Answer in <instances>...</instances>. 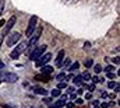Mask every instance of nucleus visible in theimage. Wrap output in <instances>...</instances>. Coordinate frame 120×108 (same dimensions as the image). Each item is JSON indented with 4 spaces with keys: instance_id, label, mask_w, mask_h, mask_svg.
<instances>
[{
    "instance_id": "nucleus-45",
    "label": "nucleus",
    "mask_w": 120,
    "mask_h": 108,
    "mask_svg": "<svg viewBox=\"0 0 120 108\" xmlns=\"http://www.w3.org/2000/svg\"><path fill=\"white\" fill-rule=\"evenodd\" d=\"M0 83H1V80H0Z\"/></svg>"
},
{
    "instance_id": "nucleus-44",
    "label": "nucleus",
    "mask_w": 120,
    "mask_h": 108,
    "mask_svg": "<svg viewBox=\"0 0 120 108\" xmlns=\"http://www.w3.org/2000/svg\"><path fill=\"white\" fill-rule=\"evenodd\" d=\"M1 42H3V35H0V46H1Z\"/></svg>"
},
{
    "instance_id": "nucleus-18",
    "label": "nucleus",
    "mask_w": 120,
    "mask_h": 108,
    "mask_svg": "<svg viewBox=\"0 0 120 108\" xmlns=\"http://www.w3.org/2000/svg\"><path fill=\"white\" fill-rule=\"evenodd\" d=\"M68 65H70V59H66L64 62H61V69H66V67H68Z\"/></svg>"
},
{
    "instance_id": "nucleus-14",
    "label": "nucleus",
    "mask_w": 120,
    "mask_h": 108,
    "mask_svg": "<svg viewBox=\"0 0 120 108\" xmlns=\"http://www.w3.org/2000/svg\"><path fill=\"white\" fill-rule=\"evenodd\" d=\"M78 67H80V63H78V62H74V63L68 67V72H70V73H73V72H75Z\"/></svg>"
},
{
    "instance_id": "nucleus-28",
    "label": "nucleus",
    "mask_w": 120,
    "mask_h": 108,
    "mask_svg": "<svg viewBox=\"0 0 120 108\" xmlns=\"http://www.w3.org/2000/svg\"><path fill=\"white\" fill-rule=\"evenodd\" d=\"M115 86H116V81H109V83H108V87H109V88H113Z\"/></svg>"
},
{
    "instance_id": "nucleus-30",
    "label": "nucleus",
    "mask_w": 120,
    "mask_h": 108,
    "mask_svg": "<svg viewBox=\"0 0 120 108\" xmlns=\"http://www.w3.org/2000/svg\"><path fill=\"white\" fill-rule=\"evenodd\" d=\"M87 88H88V90H90V91H94V90H95V84H94V83H92V84H91V86H87Z\"/></svg>"
},
{
    "instance_id": "nucleus-23",
    "label": "nucleus",
    "mask_w": 120,
    "mask_h": 108,
    "mask_svg": "<svg viewBox=\"0 0 120 108\" xmlns=\"http://www.w3.org/2000/svg\"><path fill=\"white\" fill-rule=\"evenodd\" d=\"M113 70H115V67L110 66V65H108V66L105 67V73H108V72H113Z\"/></svg>"
},
{
    "instance_id": "nucleus-5",
    "label": "nucleus",
    "mask_w": 120,
    "mask_h": 108,
    "mask_svg": "<svg viewBox=\"0 0 120 108\" xmlns=\"http://www.w3.org/2000/svg\"><path fill=\"white\" fill-rule=\"evenodd\" d=\"M50 59H52V54H45V55H42V56H39V58L35 60V66H36V67H41V66L46 65V63H48Z\"/></svg>"
},
{
    "instance_id": "nucleus-33",
    "label": "nucleus",
    "mask_w": 120,
    "mask_h": 108,
    "mask_svg": "<svg viewBox=\"0 0 120 108\" xmlns=\"http://www.w3.org/2000/svg\"><path fill=\"white\" fill-rule=\"evenodd\" d=\"M70 98H71V100H75V98H77V94H75V91L70 94Z\"/></svg>"
},
{
    "instance_id": "nucleus-22",
    "label": "nucleus",
    "mask_w": 120,
    "mask_h": 108,
    "mask_svg": "<svg viewBox=\"0 0 120 108\" xmlns=\"http://www.w3.org/2000/svg\"><path fill=\"white\" fill-rule=\"evenodd\" d=\"M81 76H82V79H84V80H91V75L88 73V72H85V73H84V75H81Z\"/></svg>"
},
{
    "instance_id": "nucleus-1",
    "label": "nucleus",
    "mask_w": 120,
    "mask_h": 108,
    "mask_svg": "<svg viewBox=\"0 0 120 108\" xmlns=\"http://www.w3.org/2000/svg\"><path fill=\"white\" fill-rule=\"evenodd\" d=\"M41 34H42V28H39V29H35L34 31V34L30 37V41H28V46H27V49H25V52L27 55L31 54L32 52V49L35 48V45H36V42L39 41V38H41Z\"/></svg>"
},
{
    "instance_id": "nucleus-4",
    "label": "nucleus",
    "mask_w": 120,
    "mask_h": 108,
    "mask_svg": "<svg viewBox=\"0 0 120 108\" xmlns=\"http://www.w3.org/2000/svg\"><path fill=\"white\" fill-rule=\"evenodd\" d=\"M36 24H38V17H36V16H32V17L30 18V23H28L27 31H25V35H27L28 38L34 34V31L36 29Z\"/></svg>"
},
{
    "instance_id": "nucleus-39",
    "label": "nucleus",
    "mask_w": 120,
    "mask_h": 108,
    "mask_svg": "<svg viewBox=\"0 0 120 108\" xmlns=\"http://www.w3.org/2000/svg\"><path fill=\"white\" fill-rule=\"evenodd\" d=\"M84 93V90L82 88H80V90H75V94H82Z\"/></svg>"
},
{
    "instance_id": "nucleus-17",
    "label": "nucleus",
    "mask_w": 120,
    "mask_h": 108,
    "mask_svg": "<svg viewBox=\"0 0 120 108\" xmlns=\"http://www.w3.org/2000/svg\"><path fill=\"white\" fill-rule=\"evenodd\" d=\"M43 103H45V104H48V105H50V104L53 103V98H52V96H50V97H45V98H43Z\"/></svg>"
},
{
    "instance_id": "nucleus-27",
    "label": "nucleus",
    "mask_w": 120,
    "mask_h": 108,
    "mask_svg": "<svg viewBox=\"0 0 120 108\" xmlns=\"http://www.w3.org/2000/svg\"><path fill=\"white\" fill-rule=\"evenodd\" d=\"M92 65H94V60H92V59H88V60L85 62V66H87V67H91Z\"/></svg>"
},
{
    "instance_id": "nucleus-16",
    "label": "nucleus",
    "mask_w": 120,
    "mask_h": 108,
    "mask_svg": "<svg viewBox=\"0 0 120 108\" xmlns=\"http://www.w3.org/2000/svg\"><path fill=\"white\" fill-rule=\"evenodd\" d=\"M60 94H61V91H60L59 88H55V90H52V93H50L52 97H59Z\"/></svg>"
},
{
    "instance_id": "nucleus-42",
    "label": "nucleus",
    "mask_w": 120,
    "mask_h": 108,
    "mask_svg": "<svg viewBox=\"0 0 120 108\" xmlns=\"http://www.w3.org/2000/svg\"><path fill=\"white\" fill-rule=\"evenodd\" d=\"M3 24H6V21L4 20H0V28L3 27Z\"/></svg>"
},
{
    "instance_id": "nucleus-3",
    "label": "nucleus",
    "mask_w": 120,
    "mask_h": 108,
    "mask_svg": "<svg viewBox=\"0 0 120 108\" xmlns=\"http://www.w3.org/2000/svg\"><path fill=\"white\" fill-rule=\"evenodd\" d=\"M46 51V45H41V46H36V48H34L32 49V52L30 54V60H36L39 56H42L43 52Z\"/></svg>"
},
{
    "instance_id": "nucleus-19",
    "label": "nucleus",
    "mask_w": 120,
    "mask_h": 108,
    "mask_svg": "<svg viewBox=\"0 0 120 108\" xmlns=\"http://www.w3.org/2000/svg\"><path fill=\"white\" fill-rule=\"evenodd\" d=\"M66 87H67V83H66V81H60L59 84H57V88H59V90H63V88H66Z\"/></svg>"
},
{
    "instance_id": "nucleus-26",
    "label": "nucleus",
    "mask_w": 120,
    "mask_h": 108,
    "mask_svg": "<svg viewBox=\"0 0 120 108\" xmlns=\"http://www.w3.org/2000/svg\"><path fill=\"white\" fill-rule=\"evenodd\" d=\"M106 76H108L109 79H115V77H116V75H115L113 72H108V73H106Z\"/></svg>"
},
{
    "instance_id": "nucleus-37",
    "label": "nucleus",
    "mask_w": 120,
    "mask_h": 108,
    "mask_svg": "<svg viewBox=\"0 0 120 108\" xmlns=\"http://www.w3.org/2000/svg\"><path fill=\"white\" fill-rule=\"evenodd\" d=\"M74 91H75V88H74V87H68V91H67V93H68V94H71V93H74Z\"/></svg>"
},
{
    "instance_id": "nucleus-29",
    "label": "nucleus",
    "mask_w": 120,
    "mask_h": 108,
    "mask_svg": "<svg viewBox=\"0 0 120 108\" xmlns=\"http://www.w3.org/2000/svg\"><path fill=\"white\" fill-rule=\"evenodd\" d=\"M112 60H113V63H116V65H119V63H120V58H119V56H117V58H113Z\"/></svg>"
},
{
    "instance_id": "nucleus-20",
    "label": "nucleus",
    "mask_w": 120,
    "mask_h": 108,
    "mask_svg": "<svg viewBox=\"0 0 120 108\" xmlns=\"http://www.w3.org/2000/svg\"><path fill=\"white\" fill-rule=\"evenodd\" d=\"M4 4H6V0H0V16H1V13L4 10Z\"/></svg>"
},
{
    "instance_id": "nucleus-38",
    "label": "nucleus",
    "mask_w": 120,
    "mask_h": 108,
    "mask_svg": "<svg viewBox=\"0 0 120 108\" xmlns=\"http://www.w3.org/2000/svg\"><path fill=\"white\" fill-rule=\"evenodd\" d=\"M49 108H60V107H59V105H57V104H56V103H55V104L52 103V104L49 105Z\"/></svg>"
},
{
    "instance_id": "nucleus-21",
    "label": "nucleus",
    "mask_w": 120,
    "mask_h": 108,
    "mask_svg": "<svg viewBox=\"0 0 120 108\" xmlns=\"http://www.w3.org/2000/svg\"><path fill=\"white\" fill-rule=\"evenodd\" d=\"M91 81H92L94 84H96V83H99V81H101V77H98V76H94V77H91Z\"/></svg>"
},
{
    "instance_id": "nucleus-8",
    "label": "nucleus",
    "mask_w": 120,
    "mask_h": 108,
    "mask_svg": "<svg viewBox=\"0 0 120 108\" xmlns=\"http://www.w3.org/2000/svg\"><path fill=\"white\" fill-rule=\"evenodd\" d=\"M3 80L6 83H15L18 80V76L15 73H4L3 75Z\"/></svg>"
},
{
    "instance_id": "nucleus-6",
    "label": "nucleus",
    "mask_w": 120,
    "mask_h": 108,
    "mask_svg": "<svg viewBox=\"0 0 120 108\" xmlns=\"http://www.w3.org/2000/svg\"><path fill=\"white\" fill-rule=\"evenodd\" d=\"M20 38H21V34H20L18 31L11 32L10 37H8V39H7V46H14V45L20 41Z\"/></svg>"
},
{
    "instance_id": "nucleus-12",
    "label": "nucleus",
    "mask_w": 120,
    "mask_h": 108,
    "mask_svg": "<svg viewBox=\"0 0 120 108\" xmlns=\"http://www.w3.org/2000/svg\"><path fill=\"white\" fill-rule=\"evenodd\" d=\"M35 80H41V81H49V75H45V73H42L41 76L38 75V76H35Z\"/></svg>"
},
{
    "instance_id": "nucleus-31",
    "label": "nucleus",
    "mask_w": 120,
    "mask_h": 108,
    "mask_svg": "<svg viewBox=\"0 0 120 108\" xmlns=\"http://www.w3.org/2000/svg\"><path fill=\"white\" fill-rule=\"evenodd\" d=\"M109 105H110V103H102V104H101V107L102 108H108Z\"/></svg>"
},
{
    "instance_id": "nucleus-32",
    "label": "nucleus",
    "mask_w": 120,
    "mask_h": 108,
    "mask_svg": "<svg viewBox=\"0 0 120 108\" xmlns=\"http://www.w3.org/2000/svg\"><path fill=\"white\" fill-rule=\"evenodd\" d=\"M92 98V93H87L85 94V100H91Z\"/></svg>"
},
{
    "instance_id": "nucleus-36",
    "label": "nucleus",
    "mask_w": 120,
    "mask_h": 108,
    "mask_svg": "<svg viewBox=\"0 0 120 108\" xmlns=\"http://www.w3.org/2000/svg\"><path fill=\"white\" fill-rule=\"evenodd\" d=\"M91 48V44L90 42H85V44H84V49H90Z\"/></svg>"
},
{
    "instance_id": "nucleus-13",
    "label": "nucleus",
    "mask_w": 120,
    "mask_h": 108,
    "mask_svg": "<svg viewBox=\"0 0 120 108\" xmlns=\"http://www.w3.org/2000/svg\"><path fill=\"white\" fill-rule=\"evenodd\" d=\"M66 101H67V96H61L59 100L56 101V104H57V105H59L60 108H61L63 105H64V104H66Z\"/></svg>"
},
{
    "instance_id": "nucleus-10",
    "label": "nucleus",
    "mask_w": 120,
    "mask_h": 108,
    "mask_svg": "<svg viewBox=\"0 0 120 108\" xmlns=\"http://www.w3.org/2000/svg\"><path fill=\"white\" fill-rule=\"evenodd\" d=\"M41 72H42V73H45V75H52V73H53V67H52V66H49V65L46 63V65L41 66Z\"/></svg>"
},
{
    "instance_id": "nucleus-24",
    "label": "nucleus",
    "mask_w": 120,
    "mask_h": 108,
    "mask_svg": "<svg viewBox=\"0 0 120 108\" xmlns=\"http://www.w3.org/2000/svg\"><path fill=\"white\" fill-rule=\"evenodd\" d=\"M64 77H66V75H64V73H63V72H61V73H59V75H57V76H56V79H57V80H64Z\"/></svg>"
},
{
    "instance_id": "nucleus-34",
    "label": "nucleus",
    "mask_w": 120,
    "mask_h": 108,
    "mask_svg": "<svg viewBox=\"0 0 120 108\" xmlns=\"http://www.w3.org/2000/svg\"><path fill=\"white\" fill-rule=\"evenodd\" d=\"M75 104H78V105H81V104H84V101H82L81 98H77V100H75Z\"/></svg>"
},
{
    "instance_id": "nucleus-7",
    "label": "nucleus",
    "mask_w": 120,
    "mask_h": 108,
    "mask_svg": "<svg viewBox=\"0 0 120 108\" xmlns=\"http://www.w3.org/2000/svg\"><path fill=\"white\" fill-rule=\"evenodd\" d=\"M15 21H17V17L15 16H13L7 23H6V27L3 28V37H6V35H8V32L11 31V28L14 27V24H15Z\"/></svg>"
},
{
    "instance_id": "nucleus-9",
    "label": "nucleus",
    "mask_w": 120,
    "mask_h": 108,
    "mask_svg": "<svg viewBox=\"0 0 120 108\" xmlns=\"http://www.w3.org/2000/svg\"><path fill=\"white\" fill-rule=\"evenodd\" d=\"M31 90H32L35 94H41V96H46V94H48V90H45L43 87H39V86L31 87Z\"/></svg>"
},
{
    "instance_id": "nucleus-11",
    "label": "nucleus",
    "mask_w": 120,
    "mask_h": 108,
    "mask_svg": "<svg viewBox=\"0 0 120 108\" xmlns=\"http://www.w3.org/2000/svg\"><path fill=\"white\" fill-rule=\"evenodd\" d=\"M63 59H64V51L61 49L59 54H57V58H56V66H57V67H60V66H61Z\"/></svg>"
},
{
    "instance_id": "nucleus-2",
    "label": "nucleus",
    "mask_w": 120,
    "mask_h": 108,
    "mask_svg": "<svg viewBox=\"0 0 120 108\" xmlns=\"http://www.w3.org/2000/svg\"><path fill=\"white\" fill-rule=\"evenodd\" d=\"M27 46H28V42H25V41H24V42H20V44H18V45H17V46L11 51L10 58H11V59H17V58H18L21 54H24V52H25Z\"/></svg>"
},
{
    "instance_id": "nucleus-25",
    "label": "nucleus",
    "mask_w": 120,
    "mask_h": 108,
    "mask_svg": "<svg viewBox=\"0 0 120 108\" xmlns=\"http://www.w3.org/2000/svg\"><path fill=\"white\" fill-rule=\"evenodd\" d=\"M94 69H95V73H96V75H98V73H101V70H102V67H101L99 65H95V67H94Z\"/></svg>"
},
{
    "instance_id": "nucleus-43",
    "label": "nucleus",
    "mask_w": 120,
    "mask_h": 108,
    "mask_svg": "<svg viewBox=\"0 0 120 108\" xmlns=\"http://www.w3.org/2000/svg\"><path fill=\"white\" fill-rule=\"evenodd\" d=\"M67 108H73V104H71V103H68V104H67Z\"/></svg>"
},
{
    "instance_id": "nucleus-15",
    "label": "nucleus",
    "mask_w": 120,
    "mask_h": 108,
    "mask_svg": "<svg viewBox=\"0 0 120 108\" xmlns=\"http://www.w3.org/2000/svg\"><path fill=\"white\" fill-rule=\"evenodd\" d=\"M73 83H74V84H81V83H82V76H81V75L75 76V77L73 79Z\"/></svg>"
},
{
    "instance_id": "nucleus-40",
    "label": "nucleus",
    "mask_w": 120,
    "mask_h": 108,
    "mask_svg": "<svg viewBox=\"0 0 120 108\" xmlns=\"http://www.w3.org/2000/svg\"><path fill=\"white\" fill-rule=\"evenodd\" d=\"M4 69V63H3V60H0V70H3Z\"/></svg>"
},
{
    "instance_id": "nucleus-35",
    "label": "nucleus",
    "mask_w": 120,
    "mask_h": 108,
    "mask_svg": "<svg viewBox=\"0 0 120 108\" xmlns=\"http://www.w3.org/2000/svg\"><path fill=\"white\" fill-rule=\"evenodd\" d=\"M71 79H73V73H70L68 76H66V77H64V80H66V81H67V80H71Z\"/></svg>"
},
{
    "instance_id": "nucleus-41",
    "label": "nucleus",
    "mask_w": 120,
    "mask_h": 108,
    "mask_svg": "<svg viewBox=\"0 0 120 108\" xmlns=\"http://www.w3.org/2000/svg\"><path fill=\"white\" fill-rule=\"evenodd\" d=\"M92 105H94V107H96V105H99V101H96V100H95V101L92 103Z\"/></svg>"
}]
</instances>
